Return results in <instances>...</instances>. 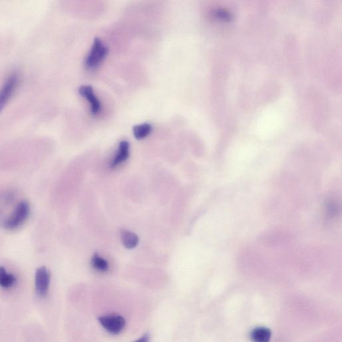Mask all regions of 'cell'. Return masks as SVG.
I'll use <instances>...</instances> for the list:
<instances>
[{"instance_id": "cell-1", "label": "cell", "mask_w": 342, "mask_h": 342, "mask_svg": "<svg viewBox=\"0 0 342 342\" xmlns=\"http://www.w3.org/2000/svg\"><path fill=\"white\" fill-rule=\"evenodd\" d=\"M108 49L99 38H95L85 64L89 68H93L101 64L108 55Z\"/></svg>"}, {"instance_id": "cell-11", "label": "cell", "mask_w": 342, "mask_h": 342, "mask_svg": "<svg viewBox=\"0 0 342 342\" xmlns=\"http://www.w3.org/2000/svg\"><path fill=\"white\" fill-rule=\"evenodd\" d=\"M152 126L150 124L144 123L142 125H136L133 127V134L136 139L141 140L145 139L152 132Z\"/></svg>"}, {"instance_id": "cell-3", "label": "cell", "mask_w": 342, "mask_h": 342, "mask_svg": "<svg viewBox=\"0 0 342 342\" xmlns=\"http://www.w3.org/2000/svg\"><path fill=\"white\" fill-rule=\"evenodd\" d=\"M104 328L111 334L116 335L123 331L126 324L125 318L118 315H109L98 319Z\"/></svg>"}, {"instance_id": "cell-4", "label": "cell", "mask_w": 342, "mask_h": 342, "mask_svg": "<svg viewBox=\"0 0 342 342\" xmlns=\"http://www.w3.org/2000/svg\"><path fill=\"white\" fill-rule=\"evenodd\" d=\"M50 276L45 267H41L36 270L35 287L36 294L41 298H44L48 294L50 285Z\"/></svg>"}, {"instance_id": "cell-5", "label": "cell", "mask_w": 342, "mask_h": 342, "mask_svg": "<svg viewBox=\"0 0 342 342\" xmlns=\"http://www.w3.org/2000/svg\"><path fill=\"white\" fill-rule=\"evenodd\" d=\"M19 78L17 74H12L5 81L4 85L0 90V112L4 108L5 105L12 97L17 88Z\"/></svg>"}, {"instance_id": "cell-7", "label": "cell", "mask_w": 342, "mask_h": 342, "mask_svg": "<svg viewBox=\"0 0 342 342\" xmlns=\"http://www.w3.org/2000/svg\"><path fill=\"white\" fill-rule=\"evenodd\" d=\"M129 148H130V146H129L128 142L123 141L119 143L117 154H116L114 159L112 160L110 165L111 168H115V167L121 165V163H124V162L126 161L128 159Z\"/></svg>"}, {"instance_id": "cell-6", "label": "cell", "mask_w": 342, "mask_h": 342, "mask_svg": "<svg viewBox=\"0 0 342 342\" xmlns=\"http://www.w3.org/2000/svg\"><path fill=\"white\" fill-rule=\"evenodd\" d=\"M79 93L90 103L92 114H97L101 112V104L94 94L93 88L91 86H82L79 88Z\"/></svg>"}, {"instance_id": "cell-2", "label": "cell", "mask_w": 342, "mask_h": 342, "mask_svg": "<svg viewBox=\"0 0 342 342\" xmlns=\"http://www.w3.org/2000/svg\"><path fill=\"white\" fill-rule=\"evenodd\" d=\"M30 214V206L26 201L21 202L12 215L3 223V226L5 229L13 230L18 228L23 224Z\"/></svg>"}, {"instance_id": "cell-12", "label": "cell", "mask_w": 342, "mask_h": 342, "mask_svg": "<svg viewBox=\"0 0 342 342\" xmlns=\"http://www.w3.org/2000/svg\"><path fill=\"white\" fill-rule=\"evenodd\" d=\"M91 264L93 268L100 272H107L108 269V263L107 260L104 259L99 255L94 254L91 260Z\"/></svg>"}, {"instance_id": "cell-9", "label": "cell", "mask_w": 342, "mask_h": 342, "mask_svg": "<svg viewBox=\"0 0 342 342\" xmlns=\"http://www.w3.org/2000/svg\"><path fill=\"white\" fill-rule=\"evenodd\" d=\"M16 278L13 274H8L3 267H0V286L8 289L15 284Z\"/></svg>"}, {"instance_id": "cell-8", "label": "cell", "mask_w": 342, "mask_h": 342, "mask_svg": "<svg viewBox=\"0 0 342 342\" xmlns=\"http://www.w3.org/2000/svg\"><path fill=\"white\" fill-rule=\"evenodd\" d=\"M121 239L125 247L129 249L135 248L139 243L138 236L134 233L127 230L122 231Z\"/></svg>"}, {"instance_id": "cell-10", "label": "cell", "mask_w": 342, "mask_h": 342, "mask_svg": "<svg viewBox=\"0 0 342 342\" xmlns=\"http://www.w3.org/2000/svg\"><path fill=\"white\" fill-rule=\"evenodd\" d=\"M271 331L265 327H258L252 331V338L254 341L257 342H266L270 339Z\"/></svg>"}, {"instance_id": "cell-13", "label": "cell", "mask_w": 342, "mask_h": 342, "mask_svg": "<svg viewBox=\"0 0 342 342\" xmlns=\"http://www.w3.org/2000/svg\"><path fill=\"white\" fill-rule=\"evenodd\" d=\"M149 338H150V335L149 334H146L145 335V336H143V337L141 338V339H139L138 340L139 342H148L149 341Z\"/></svg>"}]
</instances>
